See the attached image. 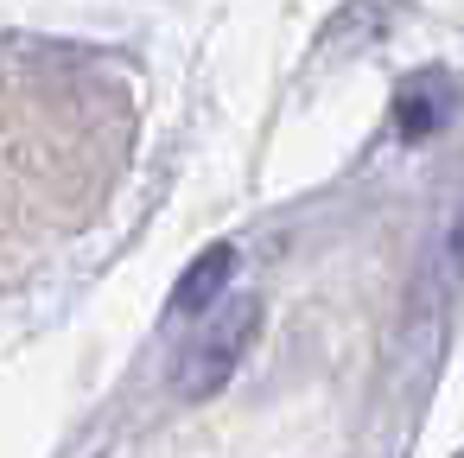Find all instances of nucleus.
I'll use <instances>...</instances> for the list:
<instances>
[{"label": "nucleus", "instance_id": "nucleus-1", "mask_svg": "<svg viewBox=\"0 0 464 458\" xmlns=\"http://www.w3.org/2000/svg\"><path fill=\"white\" fill-rule=\"evenodd\" d=\"M255 325H261L255 299H236V306L210 312V318H204V331L191 337V350L179 356V395H217V388L236 375V363H242V350H248Z\"/></svg>", "mask_w": 464, "mask_h": 458}, {"label": "nucleus", "instance_id": "nucleus-2", "mask_svg": "<svg viewBox=\"0 0 464 458\" xmlns=\"http://www.w3.org/2000/svg\"><path fill=\"white\" fill-rule=\"evenodd\" d=\"M229 268H236V248L229 242H217V248H204L191 268H185V280H179V293H172V318H191V312H204L217 293H223V280H229Z\"/></svg>", "mask_w": 464, "mask_h": 458}]
</instances>
